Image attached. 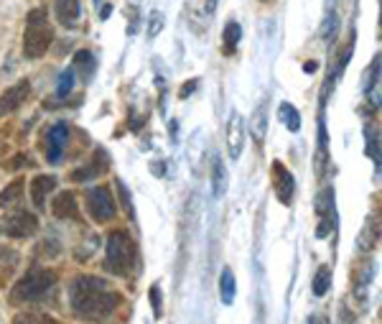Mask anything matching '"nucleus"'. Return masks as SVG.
I'll use <instances>...</instances> for the list:
<instances>
[{"instance_id": "nucleus-32", "label": "nucleus", "mask_w": 382, "mask_h": 324, "mask_svg": "<svg viewBox=\"0 0 382 324\" xmlns=\"http://www.w3.org/2000/svg\"><path fill=\"white\" fill-rule=\"evenodd\" d=\"M216 3H219V0H207V6H204V8H207V13H209V16L216 11Z\"/></svg>"}, {"instance_id": "nucleus-27", "label": "nucleus", "mask_w": 382, "mask_h": 324, "mask_svg": "<svg viewBox=\"0 0 382 324\" xmlns=\"http://www.w3.org/2000/svg\"><path fill=\"white\" fill-rule=\"evenodd\" d=\"M163 28V13L161 11H153L151 13V23H148V38H156L158 31Z\"/></svg>"}, {"instance_id": "nucleus-15", "label": "nucleus", "mask_w": 382, "mask_h": 324, "mask_svg": "<svg viewBox=\"0 0 382 324\" xmlns=\"http://www.w3.org/2000/svg\"><path fill=\"white\" fill-rule=\"evenodd\" d=\"M57 18L64 26L74 28L79 21V0H57Z\"/></svg>"}, {"instance_id": "nucleus-31", "label": "nucleus", "mask_w": 382, "mask_h": 324, "mask_svg": "<svg viewBox=\"0 0 382 324\" xmlns=\"http://www.w3.org/2000/svg\"><path fill=\"white\" fill-rule=\"evenodd\" d=\"M194 89H197V79H191L189 84H184V87H181V92H178V97H181V100H184L186 95H191V92H194Z\"/></svg>"}, {"instance_id": "nucleus-5", "label": "nucleus", "mask_w": 382, "mask_h": 324, "mask_svg": "<svg viewBox=\"0 0 382 324\" xmlns=\"http://www.w3.org/2000/svg\"><path fill=\"white\" fill-rule=\"evenodd\" d=\"M87 207L97 223H110L117 212V204H115L112 191L108 186H92L87 191Z\"/></svg>"}, {"instance_id": "nucleus-6", "label": "nucleus", "mask_w": 382, "mask_h": 324, "mask_svg": "<svg viewBox=\"0 0 382 324\" xmlns=\"http://www.w3.org/2000/svg\"><path fill=\"white\" fill-rule=\"evenodd\" d=\"M0 230H3L8 238H31L38 230V220L31 212H16V215L8 217Z\"/></svg>"}, {"instance_id": "nucleus-24", "label": "nucleus", "mask_w": 382, "mask_h": 324, "mask_svg": "<svg viewBox=\"0 0 382 324\" xmlns=\"http://www.w3.org/2000/svg\"><path fill=\"white\" fill-rule=\"evenodd\" d=\"M367 156L372 159V164L380 166V133L367 128Z\"/></svg>"}, {"instance_id": "nucleus-30", "label": "nucleus", "mask_w": 382, "mask_h": 324, "mask_svg": "<svg viewBox=\"0 0 382 324\" xmlns=\"http://www.w3.org/2000/svg\"><path fill=\"white\" fill-rule=\"evenodd\" d=\"M117 191H120V199H122V207H125V212L130 217H133V204H130V194H127L125 184L122 181H117Z\"/></svg>"}, {"instance_id": "nucleus-9", "label": "nucleus", "mask_w": 382, "mask_h": 324, "mask_svg": "<svg viewBox=\"0 0 382 324\" xmlns=\"http://www.w3.org/2000/svg\"><path fill=\"white\" fill-rule=\"evenodd\" d=\"M46 143H44V151H46V159L51 161V164H57L59 159H62L64 148H66V140H69V128L64 125V123H59V125H54L46 133Z\"/></svg>"}, {"instance_id": "nucleus-21", "label": "nucleus", "mask_w": 382, "mask_h": 324, "mask_svg": "<svg viewBox=\"0 0 382 324\" xmlns=\"http://www.w3.org/2000/svg\"><path fill=\"white\" fill-rule=\"evenodd\" d=\"M21 194H23V181L16 179L13 184H8L6 189L0 191V207H3V210H6V207H13V204L21 199Z\"/></svg>"}, {"instance_id": "nucleus-34", "label": "nucleus", "mask_w": 382, "mask_h": 324, "mask_svg": "<svg viewBox=\"0 0 382 324\" xmlns=\"http://www.w3.org/2000/svg\"><path fill=\"white\" fill-rule=\"evenodd\" d=\"M110 11H112V8H110V6H105V8H102V11H100V16H102V18H108V16H110Z\"/></svg>"}, {"instance_id": "nucleus-1", "label": "nucleus", "mask_w": 382, "mask_h": 324, "mask_svg": "<svg viewBox=\"0 0 382 324\" xmlns=\"http://www.w3.org/2000/svg\"><path fill=\"white\" fill-rule=\"evenodd\" d=\"M69 301L76 317L89 319V322H105L122 304V296L110 289L108 281L97 276H76L71 281Z\"/></svg>"}, {"instance_id": "nucleus-19", "label": "nucleus", "mask_w": 382, "mask_h": 324, "mask_svg": "<svg viewBox=\"0 0 382 324\" xmlns=\"http://www.w3.org/2000/svg\"><path fill=\"white\" fill-rule=\"evenodd\" d=\"M240 38H242V28H240V23H235V21H229V23L224 26V33H222L224 54H232V51L237 49V44H240Z\"/></svg>"}, {"instance_id": "nucleus-8", "label": "nucleus", "mask_w": 382, "mask_h": 324, "mask_svg": "<svg viewBox=\"0 0 382 324\" xmlns=\"http://www.w3.org/2000/svg\"><path fill=\"white\" fill-rule=\"evenodd\" d=\"M273 189L280 204H291L296 181H293V174L283 166V161H273Z\"/></svg>"}, {"instance_id": "nucleus-29", "label": "nucleus", "mask_w": 382, "mask_h": 324, "mask_svg": "<svg viewBox=\"0 0 382 324\" xmlns=\"http://www.w3.org/2000/svg\"><path fill=\"white\" fill-rule=\"evenodd\" d=\"M151 304H153V314L161 317V306H163V301H161V289L158 286H151Z\"/></svg>"}, {"instance_id": "nucleus-17", "label": "nucleus", "mask_w": 382, "mask_h": 324, "mask_svg": "<svg viewBox=\"0 0 382 324\" xmlns=\"http://www.w3.org/2000/svg\"><path fill=\"white\" fill-rule=\"evenodd\" d=\"M278 118H280V123L291 130V133H299L301 130V115H299V110L293 108L291 102H283V105H280Z\"/></svg>"}, {"instance_id": "nucleus-4", "label": "nucleus", "mask_w": 382, "mask_h": 324, "mask_svg": "<svg viewBox=\"0 0 382 324\" xmlns=\"http://www.w3.org/2000/svg\"><path fill=\"white\" fill-rule=\"evenodd\" d=\"M51 26H49V16H46L44 8H33L25 18V33H23V54L28 59H38L44 57L46 49L51 46Z\"/></svg>"}, {"instance_id": "nucleus-7", "label": "nucleus", "mask_w": 382, "mask_h": 324, "mask_svg": "<svg viewBox=\"0 0 382 324\" xmlns=\"http://www.w3.org/2000/svg\"><path fill=\"white\" fill-rule=\"evenodd\" d=\"M316 215H318V228L316 238H326L331 233V220H334V189H324L316 197Z\"/></svg>"}, {"instance_id": "nucleus-20", "label": "nucleus", "mask_w": 382, "mask_h": 324, "mask_svg": "<svg viewBox=\"0 0 382 324\" xmlns=\"http://www.w3.org/2000/svg\"><path fill=\"white\" fill-rule=\"evenodd\" d=\"M219 294H222V304H232L235 301V274L224 268L222 271V279H219Z\"/></svg>"}, {"instance_id": "nucleus-35", "label": "nucleus", "mask_w": 382, "mask_h": 324, "mask_svg": "<svg viewBox=\"0 0 382 324\" xmlns=\"http://www.w3.org/2000/svg\"><path fill=\"white\" fill-rule=\"evenodd\" d=\"M308 324H316V319H313V317H311V319H308Z\"/></svg>"}, {"instance_id": "nucleus-25", "label": "nucleus", "mask_w": 382, "mask_h": 324, "mask_svg": "<svg viewBox=\"0 0 382 324\" xmlns=\"http://www.w3.org/2000/svg\"><path fill=\"white\" fill-rule=\"evenodd\" d=\"M13 324H54V319L46 317V314H41V312H21V314H16Z\"/></svg>"}, {"instance_id": "nucleus-16", "label": "nucleus", "mask_w": 382, "mask_h": 324, "mask_svg": "<svg viewBox=\"0 0 382 324\" xmlns=\"http://www.w3.org/2000/svg\"><path fill=\"white\" fill-rule=\"evenodd\" d=\"M372 276H375V266L372 263H362V266L357 268V274H354V289H357V296L359 299H367V286H369V281H372Z\"/></svg>"}, {"instance_id": "nucleus-26", "label": "nucleus", "mask_w": 382, "mask_h": 324, "mask_svg": "<svg viewBox=\"0 0 382 324\" xmlns=\"http://www.w3.org/2000/svg\"><path fill=\"white\" fill-rule=\"evenodd\" d=\"M71 84H74V69H69V72H64L62 77H59V89H57V95L59 97H64V95H69V89H71Z\"/></svg>"}, {"instance_id": "nucleus-13", "label": "nucleus", "mask_w": 382, "mask_h": 324, "mask_svg": "<svg viewBox=\"0 0 382 324\" xmlns=\"http://www.w3.org/2000/svg\"><path fill=\"white\" fill-rule=\"evenodd\" d=\"M51 212L57 217H62V220H66V217L76 220V217H79V210H76L74 194H71V191H62V194L54 199V204H51Z\"/></svg>"}, {"instance_id": "nucleus-2", "label": "nucleus", "mask_w": 382, "mask_h": 324, "mask_svg": "<svg viewBox=\"0 0 382 324\" xmlns=\"http://www.w3.org/2000/svg\"><path fill=\"white\" fill-rule=\"evenodd\" d=\"M138 253H135L133 238L125 230H112L108 235V250H105V268L115 276H127L133 271Z\"/></svg>"}, {"instance_id": "nucleus-18", "label": "nucleus", "mask_w": 382, "mask_h": 324, "mask_svg": "<svg viewBox=\"0 0 382 324\" xmlns=\"http://www.w3.org/2000/svg\"><path fill=\"white\" fill-rule=\"evenodd\" d=\"M224 186H227V169H224L222 161L214 156V161H212V191H214L216 197H222Z\"/></svg>"}, {"instance_id": "nucleus-33", "label": "nucleus", "mask_w": 382, "mask_h": 324, "mask_svg": "<svg viewBox=\"0 0 382 324\" xmlns=\"http://www.w3.org/2000/svg\"><path fill=\"white\" fill-rule=\"evenodd\" d=\"M303 69H306V72H316V69H318V64H316V62H306V64H303Z\"/></svg>"}, {"instance_id": "nucleus-14", "label": "nucleus", "mask_w": 382, "mask_h": 324, "mask_svg": "<svg viewBox=\"0 0 382 324\" xmlns=\"http://www.w3.org/2000/svg\"><path fill=\"white\" fill-rule=\"evenodd\" d=\"M265 130H267V102L262 100L257 108H255L253 118H250V133H253L255 143H262L265 140Z\"/></svg>"}, {"instance_id": "nucleus-22", "label": "nucleus", "mask_w": 382, "mask_h": 324, "mask_svg": "<svg viewBox=\"0 0 382 324\" xmlns=\"http://www.w3.org/2000/svg\"><path fill=\"white\" fill-rule=\"evenodd\" d=\"M331 286V268L329 266H321L313 276V294L316 296H324Z\"/></svg>"}, {"instance_id": "nucleus-3", "label": "nucleus", "mask_w": 382, "mask_h": 324, "mask_svg": "<svg viewBox=\"0 0 382 324\" xmlns=\"http://www.w3.org/2000/svg\"><path fill=\"white\" fill-rule=\"evenodd\" d=\"M54 284H57V276H54V271H49V268H28L25 271L23 279L13 286V294H11V304H31V301H38L44 299L46 294L54 289Z\"/></svg>"}, {"instance_id": "nucleus-10", "label": "nucleus", "mask_w": 382, "mask_h": 324, "mask_svg": "<svg viewBox=\"0 0 382 324\" xmlns=\"http://www.w3.org/2000/svg\"><path fill=\"white\" fill-rule=\"evenodd\" d=\"M242 146H245V123H242V115L240 113H232V115H229V123H227V151H229V159H232V161L240 159Z\"/></svg>"}, {"instance_id": "nucleus-23", "label": "nucleus", "mask_w": 382, "mask_h": 324, "mask_svg": "<svg viewBox=\"0 0 382 324\" xmlns=\"http://www.w3.org/2000/svg\"><path fill=\"white\" fill-rule=\"evenodd\" d=\"M74 69L79 72L84 79L92 77V72H95V57H92L89 51H79V54L74 57Z\"/></svg>"}, {"instance_id": "nucleus-28", "label": "nucleus", "mask_w": 382, "mask_h": 324, "mask_svg": "<svg viewBox=\"0 0 382 324\" xmlns=\"http://www.w3.org/2000/svg\"><path fill=\"white\" fill-rule=\"evenodd\" d=\"M31 166V159H28V156H23V153H21V156H13L11 161H8V164H3V169H8V172H16V169H21V166Z\"/></svg>"}, {"instance_id": "nucleus-11", "label": "nucleus", "mask_w": 382, "mask_h": 324, "mask_svg": "<svg viewBox=\"0 0 382 324\" xmlns=\"http://www.w3.org/2000/svg\"><path fill=\"white\" fill-rule=\"evenodd\" d=\"M28 92H31V84L25 82V79L18 84H13V87H8L6 92L0 95V118L13 113V110H18L25 102V97H28Z\"/></svg>"}, {"instance_id": "nucleus-12", "label": "nucleus", "mask_w": 382, "mask_h": 324, "mask_svg": "<svg viewBox=\"0 0 382 324\" xmlns=\"http://www.w3.org/2000/svg\"><path fill=\"white\" fill-rule=\"evenodd\" d=\"M54 186H57V179H54V177H46V174H41V177L33 179L31 197H33V204H36L38 210H44V207H46V194H49V191H54Z\"/></svg>"}]
</instances>
